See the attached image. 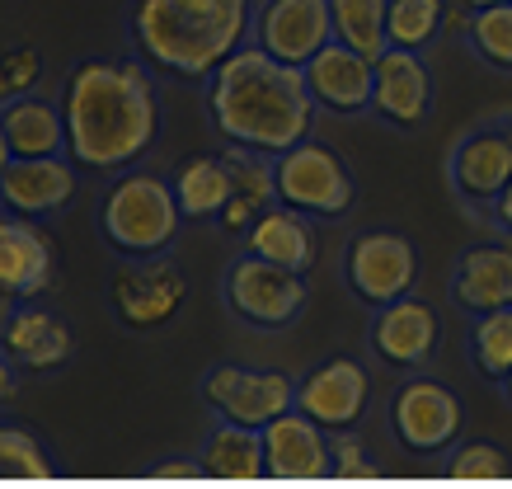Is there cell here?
I'll use <instances>...</instances> for the list:
<instances>
[{
	"label": "cell",
	"mask_w": 512,
	"mask_h": 489,
	"mask_svg": "<svg viewBox=\"0 0 512 489\" xmlns=\"http://www.w3.org/2000/svg\"><path fill=\"white\" fill-rule=\"evenodd\" d=\"M508 471V452L498 447V442H451L447 447V475H456V480H494V475Z\"/></svg>",
	"instance_id": "obj_31"
},
{
	"label": "cell",
	"mask_w": 512,
	"mask_h": 489,
	"mask_svg": "<svg viewBox=\"0 0 512 489\" xmlns=\"http://www.w3.org/2000/svg\"><path fill=\"white\" fill-rule=\"evenodd\" d=\"M15 306H19L15 297H5V292H0V330L10 325V316H15Z\"/></svg>",
	"instance_id": "obj_38"
},
{
	"label": "cell",
	"mask_w": 512,
	"mask_h": 489,
	"mask_svg": "<svg viewBox=\"0 0 512 489\" xmlns=\"http://www.w3.org/2000/svg\"><path fill=\"white\" fill-rule=\"evenodd\" d=\"M66 156L90 174H123L151 156L160 137V95L146 62L85 57L62 80Z\"/></svg>",
	"instance_id": "obj_1"
},
{
	"label": "cell",
	"mask_w": 512,
	"mask_h": 489,
	"mask_svg": "<svg viewBox=\"0 0 512 489\" xmlns=\"http://www.w3.org/2000/svg\"><path fill=\"white\" fill-rule=\"evenodd\" d=\"M188 301V278L170 254L123 259L109 278V311L127 334H156L179 320Z\"/></svg>",
	"instance_id": "obj_7"
},
{
	"label": "cell",
	"mask_w": 512,
	"mask_h": 489,
	"mask_svg": "<svg viewBox=\"0 0 512 489\" xmlns=\"http://www.w3.org/2000/svg\"><path fill=\"white\" fill-rule=\"evenodd\" d=\"M447 179L456 203L475 217H489V207L512 179V118L470 127L447 156Z\"/></svg>",
	"instance_id": "obj_11"
},
{
	"label": "cell",
	"mask_w": 512,
	"mask_h": 489,
	"mask_svg": "<svg viewBox=\"0 0 512 489\" xmlns=\"http://www.w3.org/2000/svg\"><path fill=\"white\" fill-rule=\"evenodd\" d=\"M390 433L404 452H447L466 433V405L437 377H404L390 395Z\"/></svg>",
	"instance_id": "obj_9"
},
{
	"label": "cell",
	"mask_w": 512,
	"mask_h": 489,
	"mask_svg": "<svg viewBox=\"0 0 512 489\" xmlns=\"http://www.w3.org/2000/svg\"><path fill=\"white\" fill-rule=\"evenodd\" d=\"M184 207L174 198V184L151 170L109 174V189L99 198V236L118 259L141 254H170L184 231Z\"/></svg>",
	"instance_id": "obj_4"
},
{
	"label": "cell",
	"mask_w": 512,
	"mask_h": 489,
	"mask_svg": "<svg viewBox=\"0 0 512 489\" xmlns=\"http://www.w3.org/2000/svg\"><path fill=\"white\" fill-rule=\"evenodd\" d=\"M170 184L188 221H217L231 198V165L226 156H193L170 174Z\"/></svg>",
	"instance_id": "obj_25"
},
{
	"label": "cell",
	"mask_w": 512,
	"mask_h": 489,
	"mask_svg": "<svg viewBox=\"0 0 512 489\" xmlns=\"http://www.w3.org/2000/svg\"><path fill=\"white\" fill-rule=\"evenodd\" d=\"M306 71V85H311L320 113H334V118H348V113H367L372 109V80L376 66L372 57L353 52L348 43H325L311 62L301 66Z\"/></svg>",
	"instance_id": "obj_19"
},
{
	"label": "cell",
	"mask_w": 512,
	"mask_h": 489,
	"mask_svg": "<svg viewBox=\"0 0 512 489\" xmlns=\"http://www.w3.org/2000/svg\"><path fill=\"white\" fill-rule=\"evenodd\" d=\"M372 461H367V442L357 438V428L348 433H329V475H367Z\"/></svg>",
	"instance_id": "obj_34"
},
{
	"label": "cell",
	"mask_w": 512,
	"mask_h": 489,
	"mask_svg": "<svg viewBox=\"0 0 512 489\" xmlns=\"http://www.w3.org/2000/svg\"><path fill=\"white\" fill-rule=\"evenodd\" d=\"M343 283L362 306L409 297L419 283V250L400 231H357L343 250Z\"/></svg>",
	"instance_id": "obj_10"
},
{
	"label": "cell",
	"mask_w": 512,
	"mask_h": 489,
	"mask_svg": "<svg viewBox=\"0 0 512 489\" xmlns=\"http://www.w3.org/2000/svg\"><path fill=\"white\" fill-rule=\"evenodd\" d=\"M470 10H489V5H508V0H466Z\"/></svg>",
	"instance_id": "obj_39"
},
{
	"label": "cell",
	"mask_w": 512,
	"mask_h": 489,
	"mask_svg": "<svg viewBox=\"0 0 512 489\" xmlns=\"http://www.w3.org/2000/svg\"><path fill=\"white\" fill-rule=\"evenodd\" d=\"M80 189V165L71 156H15L0 184V207L29 221L57 217Z\"/></svg>",
	"instance_id": "obj_17"
},
{
	"label": "cell",
	"mask_w": 512,
	"mask_h": 489,
	"mask_svg": "<svg viewBox=\"0 0 512 489\" xmlns=\"http://www.w3.org/2000/svg\"><path fill=\"white\" fill-rule=\"evenodd\" d=\"M0 353L19 372H57L76 353V330L43 301H19L10 325L0 330Z\"/></svg>",
	"instance_id": "obj_18"
},
{
	"label": "cell",
	"mask_w": 512,
	"mask_h": 489,
	"mask_svg": "<svg viewBox=\"0 0 512 489\" xmlns=\"http://www.w3.org/2000/svg\"><path fill=\"white\" fill-rule=\"evenodd\" d=\"M221 297H226V311H231L240 325H254V330H287L306 301H311V283L306 273L287 269V264H273V259H259V254H235L226 278H221Z\"/></svg>",
	"instance_id": "obj_6"
},
{
	"label": "cell",
	"mask_w": 512,
	"mask_h": 489,
	"mask_svg": "<svg viewBox=\"0 0 512 489\" xmlns=\"http://www.w3.org/2000/svg\"><path fill=\"white\" fill-rule=\"evenodd\" d=\"M278 203L315 221H339L357 207V174L320 137H301L278 156Z\"/></svg>",
	"instance_id": "obj_5"
},
{
	"label": "cell",
	"mask_w": 512,
	"mask_h": 489,
	"mask_svg": "<svg viewBox=\"0 0 512 489\" xmlns=\"http://www.w3.org/2000/svg\"><path fill=\"white\" fill-rule=\"evenodd\" d=\"M57 283V245L43 221L0 207V292L15 301H43Z\"/></svg>",
	"instance_id": "obj_16"
},
{
	"label": "cell",
	"mask_w": 512,
	"mask_h": 489,
	"mask_svg": "<svg viewBox=\"0 0 512 489\" xmlns=\"http://www.w3.org/2000/svg\"><path fill=\"white\" fill-rule=\"evenodd\" d=\"M0 127L15 156H66V118L52 99L24 95L0 104Z\"/></svg>",
	"instance_id": "obj_24"
},
{
	"label": "cell",
	"mask_w": 512,
	"mask_h": 489,
	"mask_svg": "<svg viewBox=\"0 0 512 489\" xmlns=\"http://www.w3.org/2000/svg\"><path fill=\"white\" fill-rule=\"evenodd\" d=\"M503 400H508V405H512V372H508V377H503Z\"/></svg>",
	"instance_id": "obj_40"
},
{
	"label": "cell",
	"mask_w": 512,
	"mask_h": 489,
	"mask_svg": "<svg viewBox=\"0 0 512 489\" xmlns=\"http://www.w3.org/2000/svg\"><path fill=\"white\" fill-rule=\"evenodd\" d=\"M15 395H19V367L0 353V410H5V405H15Z\"/></svg>",
	"instance_id": "obj_36"
},
{
	"label": "cell",
	"mask_w": 512,
	"mask_h": 489,
	"mask_svg": "<svg viewBox=\"0 0 512 489\" xmlns=\"http://www.w3.org/2000/svg\"><path fill=\"white\" fill-rule=\"evenodd\" d=\"M442 19H447V0H390L386 10L390 48L428 52L442 38Z\"/></svg>",
	"instance_id": "obj_28"
},
{
	"label": "cell",
	"mask_w": 512,
	"mask_h": 489,
	"mask_svg": "<svg viewBox=\"0 0 512 489\" xmlns=\"http://www.w3.org/2000/svg\"><path fill=\"white\" fill-rule=\"evenodd\" d=\"M0 475H47V452L29 428L0 424Z\"/></svg>",
	"instance_id": "obj_33"
},
{
	"label": "cell",
	"mask_w": 512,
	"mask_h": 489,
	"mask_svg": "<svg viewBox=\"0 0 512 489\" xmlns=\"http://www.w3.org/2000/svg\"><path fill=\"white\" fill-rule=\"evenodd\" d=\"M38 80H43V52L33 48V43L0 48V104L33 95Z\"/></svg>",
	"instance_id": "obj_32"
},
{
	"label": "cell",
	"mask_w": 512,
	"mask_h": 489,
	"mask_svg": "<svg viewBox=\"0 0 512 489\" xmlns=\"http://www.w3.org/2000/svg\"><path fill=\"white\" fill-rule=\"evenodd\" d=\"M132 48L170 80H212L231 52L254 33V0H132Z\"/></svg>",
	"instance_id": "obj_3"
},
{
	"label": "cell",
	"mask_w": 512,
	"mask_h": 489,
	"mask_svg": "<svg viewBox=\"0 0 512 489\" xmlns=\"http://www.w3.org/2000/svg\"><path fill=\"white\" fill-rule=\"evenodd\" d=\"M367 348L390 372H423L442 348V316L433 311V301L414 297V292L386 301V306H372Z\"/></svg>",
	"instance_id": "obj_12"
},
{
	"label": "cell",
	"mask_w": 512,
	"mask_h": 489,
	"mask_svg": "<svg viewBox=\"0 0 512 489\" xmlns=\"http://www.w3.org/2000/svg\"><path fill=\"white\" fill-rule=\"evenodd\" d=\"M466 48L475 52L484 66H494V71H508L512 76V0L508 5H489V10H475V15H470Z\"/></svg>",
	"instance_id": "obj_30"
},
{
	"label": "cell",
	"mask_w": 512,
	"mask_h": 489,
	"mask_svg": "<svg viewBox=\"0 0 512 489\" xmlns=\"http://www.w3.org/2000/svg\"><path fill=\"white\" fill-rule=\"evenodd\" d=\"M15 165V151H10V142H5V127H0V184H5V170Z\"/></svg>",
	"instance_id": "obj_37"
},
{
	"label": "cell",
	"mask_w": 512,
	"mask_h": 489,
	"mask_svg": "<svg viewBox=\"0 0 512 489\" xmlns=\"http://www.w3.org/2000/svg\"><path fill=\"white\" fill-rule=\"evenodd\" d=\"M202 471L207 475H226V480H249V475H264V438L259 428L245 424H226L217 419V428L202 442Z\"/></svg>",
	"instance_id": "obj_26"
},
{
	"label": "cell",
	"mask_w": 512,
	"mask_h": 489,
	"mask_svg": "<svg viewBox=\"0 0 512 489\" xmlns=\"http://www.w3.org/2000/svg\"><path fill=\"white\" fill-rule=\"evenodd\" d=\"M447 292L451 306L466 316H489V311L512 306V245H503V240L470 245L451 269Z\"/></svg>",
	"instance_id": "obj_20"
},
{
	"label": "cell",
	"mask_w": 512,
	"mask_h": 489,
	"mask_svg": "<svg viewBox=\"0 0 512 489\" xmlns=\"http://www.w3.org/2000/svg\"><path fill=\"white\" fill-rule=\"evenodd\" d=\"M207 118L226 146L282 156L315 132L320 104L301 66L278 62L259 43H245L207 80Z\"/></svg>",
	"instance_id": "obj_2"
},
{
	"label": "cell",
	"mask_w": 512,
	"mask_h": 489,
	"mask_svg": "<svg viewBox=\"0 0 512 489\" xmlns=\"http://www.w3.org/2000/svg\"><path fill=\"white\" fill-rule=\"evenodd\" d=\"M386 10H390V0H329L334 38L376 62V57L390 48V38H386Z\"/></svg>",
	"instance_id": "obj_27"
},
{
	"label": "cell",
	"mask_w": 512,
	"mask_h": 489,
	"mask_svg": "<svg viewBox=\"0 0 512 489\" xmlns=\"http://www.w3.org/2000/svg\"><path fill=\"white\" fill-rule=\"evenodd\" d=\"M264 438V475L278 480H315L329 475V433L315 424L311 414L287 410L273 424L259 428Z\"/></svg>",
	"instance_id": "obj_21"
},
{
	"label": "cell",
	"mask_w": 512,
	"mask_h": 489,
	"mask_svg": "<svg viewBox=\"0 0 512 489\" xmlns=\"http://www.w3.org/2000/svg\"><path fill=\"white\" fill-rule=\"evenodd\" d=\"M198 395L217 419L245 424V428H264L278 414L296 410V381L287 372H278V367L217 363V367H207Z\"/></svg>",
	"instance_id": "obj_8"
},
{
	"label": "cell",
	"mask_w": 512,
	"mask_h": 489,
	"mask_svg": "<svg viewBox=\"0 0 512 489\" xmlns=\"http://www.w3.org/2000/svg\"><path fill=\"white\" fill-rule=\"evenodd\" d=\"M226 165H231V198L221 207L217 226L226 236H245L254 221L264 217L268 207L278 203V156H264V151H245V146H231L221 151Z\"/></svg>",
	"instance_id": "obj_22"
},
{
	"label": "cell",
	"mask_w": 512,
	"mask_h": 489,
	"mask_svg": "<svg viewBox=\"0 0 512 489\" xmlns=\"http://www.w3.org/2000/svg\"><path fill=\"white\" fill-rule=\"evenodd\" d=\"M249 38L278 62L306 66L325 43H334L329 0H259Z\"/></svg>",
	"instance_id": "obj_15"
},
{
	"label": "cell",
	"mask_w": 512,
	"mask_h": 489,
	"mask_svg": "<svg viewBox=\"0 0 512 489\" xmlns=\"http://www.w3.org/2000/svg\"><path fill=\"white\" fill-rule=\"evenodd\" d=\"M311 221L315 217L296 212V207L273 203L264 217H259L245 236H240V250L259 254V259H273V264H287V269H296V273H311L315 250H320Z\"/></svg>",
	"instance_id": "obj_23"
},
{
	"label": "cell",
	"mask_w": 512,
	"mask_h": 489,
	"mask_svg": "<svg viewBox=\"0 0 512 489\" xmlns=\"http://www.w3.org/2000/svg\"><path fill=\"white\" fill-rule=\"evenodd\" d=\"M367 405H372V372L348 353H329L296 381V410L311 414L325 433L357 428Z\"/></svg>",
	"instance_id": "obj_13"
},
{
	"label": "cell",
	"mask_w": 512,
	"mask_h": 489,
	"mask_svg": "<svg viewBox=\"0 0 512 489\" xmlns=\"http://www.w3.org/2000/svg\"><path fill=\"white\" fill-rule=\"evenodd\" d=\"M484 221H489V226H498V231H508V236H512V179H508V189H503V193L494 198V207H489V217H484Z\"/></svg>",
	"instance_id": "obj_35"
},
{
	"label": "cell",
	"mask_w": 512,
	"mask_h": 489,
	"mask_svg": "<svg viewBox=\"0 0 512 489\" xmlns=\"http://www.w3.org/2000/svg\"><path fill=\"white\" fill-rule=\"evenodd\" d=\"M376 80H372V109L381 123L400 127V132H419L433 118L437 104V85L433 71L423 62V52L409 48H386L376 57Z\"/></svg>",
	"instance_id": "obj_14"
},
{
	"label": "cell",
	"mask_w": 512,
	"mask_h": 489,
	"mask_svg": "<svg viewBox=\"0 0 512 489\" xmlns=\"http://www.w3.org/2000/svg\"><path fill=\"white\" fill-rule=\"evenodd\" d=\"M470 363L484 381L503 386V377L512 372V306L475 316V325H470Z\"/></svg>",
	"instance_id": "obj_29"
}]
</instances>
